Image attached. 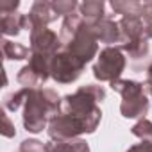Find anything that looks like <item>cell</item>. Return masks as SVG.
Listing matches in <instances>:
<instances>
[{
    "label": "cell",
    "mask_w": 152,
    "mask_h": 152,
    "mask_svg": "<svg viewBox=\"0 0 152 152\" xmlns=\"http://www.w3.org/2000/svg\"><path fill=\"white\" fill-rule=\"evenodd\" d=\"M106 99V90L97 84L81 86L75 93H68L61 99V113H66L77 120L86 134H93L102 120V111L99 102Z\"/></svg>",
    "instance_id": "cell-1"
},
{
    "label": "cell",
    "mask_w": 152,
    "mask_h": 152,
    "mask_svg": "<svg viewBox=\"0 0 152 152\" xmlns=\"http://www.w3.org/2000/svg\"><path fill=\"white\" fill-rule=\"evenodd\" d=\"M25 102H23V127L27 132L39 134L48 127L52 116L59 113L61 99L50 88H25Z\"/></svg>",
    "instance_id": "cell-2"
},
{
    "label": "cell",
    "mask_w": 152,
    "mask_h": 152,
    "mask_svg": "<svg viewBox=\"0 0 152 152\" xmlns=\"http://www.w3.org/2000/svg\"><path fill=\"white\" fill-rule=\"evenodd\" d=\"M125 64L127 59L120 47H106L99 52L97 63L93 64V77L100 83H113L120 79Z\"/></svg>",
    "instance_id": "cell-3"
},
{
    "label": "cell",
    "mask_w": 152,
    "mask_h": 152,
    "mask_svg": "<svg viewBox=\"0 0 152 152\" xmlns=\"http://www.w3.org/2000/svg\"><path fill=\"white\" fill-rule=\"evenodd\" d=\"M84 63L77 59L73 54L68 50H59L50 64V79H54L59 84H70L73 81H77L81 77V73L84 70Z\"/></svg>",
    "instance_id": "cell-4"
},
{
    "label": "cell",
    "mask_w": 152,
    "mask_h": 152,
    "mask_svg": "<svg viewBox=\"0 0 152 152\" xmlns=\"http://www.w3.org/2000/svg\"><path fill=\"white\" fill-rule=\"evenodd\" d=\"M64 50H68L70 54H73L77 59H81L84 64L90 63L97 54H99V41L91 31V27L84 22V25L79 29V32L72 38V41L63 47Z\"/></svg>",
    "instance_id": "cell-5"
},
{
    "label": "cell",
    "mask_w": 152,
    "mask_h": 152,
    "mask_svg": "<svg viewBox=\"0 0 152 152\" xmlns=\"http://www.w3.org/2000/svg\"><path fill=\"white\" fill-rule=\"evenodd\" d=\"M29 32H31V36H29L31 52L45 54V56H52L54 57L59 52V48L63 47L59 36L54 31L47 29V27H32Z\"/></svg>",
    "instance_id": "cell-6"
},
{
    "label": "cell",
    "mask_w": 152,
    "mask_h": 152,
    "mask_svg": "<svg viewBox=\"0 0 152 152\" xmlns=\"http://www.w3.org/2000/svg\"><path fill=\"white\" fill-rule=\"evenodd\" d=\"M56 20H57V15L54 13L50 2L38 0V2L32 4L31 11L25 15V29L31 31L32 27H47L48 23H52Z\"/></svg>",
    "instance_id": "cell-7"
},
{
    "label": "cell",
    "mask_w": 152,
    "mask_h": 152,
    "mask_svg": "<svg viewBox=\"0 0 152 152\" xmlns=\"http://www.w3.org/2000/svg\"><path fill=\"white\" fill-rule=\"evenodd\" d=\"M97 38V41L100 43H107L111 47V43H122V32H120V25L118 22H115L111 16H104L99 22L88 23Z\"/></svg>",
    "instance_id": "cell-8"
},
{
    "label": "cell",
    "mask_w": 152,
    "mask_h": 152,
    "mask_svg": "<svg viewBox=\"0 0 152 152\" xmlns=\"http://www.w3.org/2000/svg\"><path fill=\"white\" fill-rule=\"evenodd\" d=\"M148 99L145 97V93L131 97V99H122L120 102V113L124 118H145V115L148 113Z\"/></svg>",
    "instance_id": "cell-9"
},
{
    "label": "cell",
    "mask_w": 152,
    "mask_h": 152,
    "mask_svg": "<svg viewBox=\"0 0 152 152\" xmlns=\"http://www.w3.org/2000/svg\"><path fill=\"white\" fill-rule=\"evenodd\" d=\"M118 25L122 32V45L132 39L145 38V22L140 16H122Z\"/></svg>",
    "instance_id": "cell-10"
},
{
    "label": "cell",
    "mask_w": 152,
    "mask_h": 152,
    "mask_svg": "<svg viewBox=\"0 0 152 152\" xmlns=\"http://www.w3.org/2000/svg\"><path fill=\"white\" fill-rule=\"evenodd\" d=\"M83 25H84V18H83L81 15H77V13H73V15H70V16H64V20H63V23H61V29H59L61 45L66 47V45L72 41V38L79 32V29H81Z\"/></svg>",
    "instance_id": "cell-11"
},
{
    "label": "cell",
    "mask_w": 152,
    "mask_h": 152,
    "mask_svg": "<svg viewBox=\"0 0 152 152\" xmlns=\"http://www.w3.org/2000/svg\"><path fill=\"white\" fill-rule=\"evenodd\" d=\"M79 15L84 18L86 23H93L102 20L106 15V4L102 0H84L83 4H79Z\"/></svg>",
    "instance_id": "cell-12"
},
{
    "label": "cell",
    "mask_w": 152,
    "mask_h": 152,
    "mask_svg": "<svg viewBox=\"0 0 152 152\" xmlns=\"http://www.w3.org/2000/svg\"><path fill=\"white\" fill-rule=\"evenodd\" d=\"M47 152H90L88 141L83 138H73L66 141H48L45 143Z\"/></svg>",
    "instance_id": "cell-13"
},
{
    "label": "cell",
    "mask_w": 152,
    "mask_h": 152,
    "mask_svg": "<svg viewBox=\"0 0 152 152\" xmlns=\"http://www.w3.org/2000/svg\"><path fill=\"white\" fill-rule=\"evenodd\" d=\"M0 29L4 36H16L22 29H25V15L22 13H9L0 15Z\"/></svg>",
    "instance_id": "cell-14"
},
{
    "label": "cell",
    "mask_w": 152,
    "mask_h": 152,
    "mask_svg": "<svg viewBox=\"0 0 152 152\" xmlns=\"http://www.w3.org/2000/svg\"><path fill=\"white\" fill-rule=\"evenodd\" d=\"M52 56H45V54H36L32 52L29 57V66L34 70V73L39 77L41 84H45L50 79V64H52Z\"/></svg>",
    "instance_id": "cell-15"
},
{
    "label": "cell",
    "mask_w": 152,
    "mask_h": 152,
    "mask_svg": "<svg viewBox=\"0 0 152 152\" xmlns=\"http://www.w3.org/2000/svg\"><path fill=\"white\" fill-rule=\"evenodd\" d=\"M111 84V90L120 93L122 99H131V97H136V95H141L145 93L143 90V84L138 83V81H129V79H116Z\"/></svg>",
    "instance_id": "cell-16"
},
{
    "label": "cell",
    "mask_w": 152,
    "mask_h": 152,
    "mask_svg": "<svg viewBox=\"0 0 152 152\" xmlns=\"http://www.w3.org/2000/svg\"><path fill=\"white\" fill-rule=\"evenodd\" d=\"M2 54L4 59H11V61H23L31 57V48H27L22 43H15L9 39H2Z\"/></svg>",
    "instance_id": "cell-17"
},
{
    "label": "cell",
    "mask_w": 152,
    "mask_h": 152,
    "mask_svg": "<svg viewBox=\"0 0 152 152\" xmlns=\"http://www.w3.org/2000/svg\"><path fill=\"white\" fill-rule=\"evenodd\" d=\"M111 9L122 16H140L143 11V2H136V0H111L109 2Z\"/></svg>",
    "instance_id": "cell-18"
},
{
    "label": "cell",
    "mask_w": 152,
    "mask_h": 152,
    "mask_svg": "<svg viewBox=\"0 0 152 152\" xmlns=\"http://www.w3.org/2000/svg\"><path fill=\"white\" fill-rule=\"evenodd\" d=\"M120 48L124 52H127L129 57H132V59H143L148 54V39L147 38L132 39V41H127V43L120 45Z\"/></svg>",
    "instance_id": "cell-19"
},
{
    "label": "cell",
    "mask_w": 152,
    "mask_h": 152,
    "mask_svg": "<svg viewBox=\"0 0 152 152\" xmlns=\"http://www.w3.org/2000/svg\"><path fill=\"white\" fill-rule=\"evenodd\" d=\"M16 81H18L23 88H36L38 84H41L39 77L34 73V70H32L29 64H25V66L20 68V72L16 73Z\"/></svg>",
    "instance_id": "cell-20"
},
{
    "label": "cell",
    "mask_w": 152,
    "mask_h": 152,
    "mask_svg": "<svg viewBox=\"0 0 152 152\" xmlns=\"http://www.w3.org/2000/svg\"><path fill=\"white\" fill-rule=\"evenodd\" d=\"M131 132L141 141H152V122L147 118H141L131 127Z\"/></svg>",
    "instance_id": "cell-21"
},
{
    "label": "cell",
    "mask_w": 152,
    "mask_h": 152,
    "mask_svg": "<svg viewBox=\"0 0 152 152\" xmlns=\"http://www.w3.org/2000/svg\"><path fill=\"white\" fill-rule=\"evenodd\" d=\"M50 6L57 16H70L75 13V9H79V4L75 0H52Z\"/></svg>",
    "instance_id": "cell-22"
},
{
    "label": "cell",
    "mask_w": 152,
    "mask_h": 152,
    "mask_svg": "<svg viewBox=\"0 0 152 152\" xmlns=\"http://www.w3.org/2000/svg\"><path fill=\"white\" fill-rule=\"evenodd\" d=\"M25 95H27V90H25V88L9 93V95L4 99V107H6L7 111H13V113L18 111V109L23 106V102H25Z\"/></svg>",
    "instance_id": "cell-23"
},
{
    "label": "cell",
    "mask_w": 152,
    "mask_h": 152,
    "mask_svg": "<svg viewBox=\"0 0 152 152\" xmlns=\"http://www.w3.org/2000/svg\"><path fill=\"white\" fill-rule=\"evenodd\" d=\"M20 152H47V148H45V143H41L39 140L29 138L20 143Z\"/></svg>",
    "instance_id": "cell-24"
},
{
    "label": "cell",
    "mask_w": 152,
    "mask_h": 152,
    "mask_svg": "<svg viewBox=\"0 0 152 152\" xmlns=\"http://www.w3.org/2000/svg\"><path fill=\"white\" fill-rule=\"evenodd\" d=\"M18 7H20V2H18V0H2V2H0V15L16 13Z\"/></svg>",
    "instance_id": "cell-25"
},
{
    "label": "cell",
    "mask_w": 152,
    "mask_h": 152,
    "mask_svg": "<svg viewBox=\"0 0 152 152\" xmlns=\"http://www.w3.org/2000/svg\"><path fill=\"white\" fill-rule=\"evenodd\" d=\"M2 122H4V127H2V134L6 138H13L16 136V131H15V124L11 122V118L7 115H2Z\"/></svg>",
    "instance_id": "cell-26"
},
{
    "label": "cell",
    "mask_w": 152,
    "mask_h": 152,
    "mask_svg": "<svg viewBox=\"0 0 152 152\" xmlns=\"http://www.w3.org/2000/svg\"><path fill=\"white\" fill-rule=\"evenodd\" d=\"M125 152H152V141H141L132 147H129Z\"/></svg>",
    "instance_id": "cell-27"
},
{
    "label": "cell",
    "mask_w": 152,
    "mask_h": 152,
    "mask_svg": "<svg viewBox=\"0 0 152 152\" xmlns=\"http://www.w3.org/2000/svg\"><path fill=\"white\" fill-rule=\"evenodd\" d=\"M141 20L147 23L152 22V0H148V2H143V11H141Z\"/></svg>",
    "instance_id": "cell-28"
},
{
    "label": "cell",
    "mask_w": 152,
    "mask_h": 152,
    "mask_svg": "<svg viewBox=\"0 0 152 152\" xmlns=\"http://www.w3.org/2000/svg\"><path fill=\"white\" fill-rule=\"evenodd\" d=\"M145 38H147V39H150V38H152V22L145 25Z\"/></svg>",
    "instance_id": "cell-29"
},
{
    "label": "cell",
    "mask_w": 152,
    "mask_h": 152,
    "mask_svg": "<svg viewBox=\"0 0 152 152\" xmlns=\"http://www.w3.org/2000/svg\"><path fill=\"white\" fill-rule=\"evenodd\" d=\"M143 90H145L147 93H150V97H152V83L145 81V83H143Z\"/></svg>",
    "instance_id": "cell-30"
},
{
    "label": "cell",
    "mask_w": 152,
    "mask_h": 152,
    "mask_svg": "<svg viewBox=\"0 0 152 152\" xmlns=\"http://www.w3.org/2000/svg\"><path fill=\"white\" fill-rule=\"evenodd\" d=\"M147 75H148V79H147V81H148V83H152V63H150V64H148V68H147Z\"/></svg>",
    "instance_id": "cell-31"
}]
</instances>
